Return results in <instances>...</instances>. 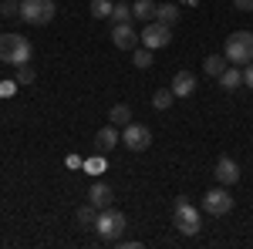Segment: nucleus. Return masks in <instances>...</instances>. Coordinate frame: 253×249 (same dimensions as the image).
Here are the masks:
<instances>
[{
	"mask_svg": "<svg viewBox=\"0 0 253 249\" xmlns=\"http://www.w3.org/2000/svg\"><path fill=\"white\" fill-rule=\"evenodd\" d=\"M172 226L182 232V236H196V232H199V209H196V206L189 202V199H186V195H179V199H175Z\"/></svg>",
	"mask_w": 253,
	"mask_h": 249,
	"instance_id": "f257e3e1",
	"label": "nucleus"
},
{
	"mask_svg": "<svg viewBox=\"0 0 253 249\" xmlns=\"http://www.w3.org/2000/svg\"><path fill=\"white\" fill-rule=\"evenodd\" d=\"M226 61L230 64H250L253 61V34L250 31H236L226 37Z\"/></svg>",
	"mask_w": 253,
	"mask_h": 249,
	"instance_id": "f03ea898",
	"label": "nucleus"
},
{
	"mask_svg": "<svg viewBox=\"0 0 253 249\" xmlns=\"http://www.w3.org/2000/svg\"><path fill=\"white\" fill-rule=\"evenodd\" d=\"M20 20L24 24H51L54 20V0H20Z\"/></svg>",
	"mask_w": 253,
	"mask_h": 249,
	"instance_id": "7ed1b4c3",
	"label": "nucleus"
},
{
	"mask_svg": "<svg viewBox=\"0 0 253 249\" xmlns=\"http://www.w3.org/2000/svg\"><path fill=\"white\" fill-rule=\"evenodd\" d=\"M95 229H98V236L101 239H118L122 232H125V215L118 209H98V215H95Z\"/></svg>",
	"mask_w": 253,
	"mask_h": 249,
	"instance_id": "20e7f679",
	"label": "nucleus"
},
{
	"mask_svg": "<svg viewBox=\"0 0 253 249\" xmlns=\"http://www.w3.org/2000/svg\"><path fill=\"white\" fill-rule=\"evenodd\" d=\"M142 44L149 47V51H159V47H166L169 40H172V24H162V20H152V24H145V31H142Z\"/></svg>",
	"mask_w": 253,
	"mask_h": 249,
	"instance_id": "39448f33",
	"label": "nucleus"
},
{
	"mask_svg": "<svg viewBox=\"0 0 253 249\" xmlns=\"http://www.w3.org/2000/svg\"><path fill=\"white\" fill-rule=\"evenodd\" d=\"M122 145H125L128 152H145V148L152 145V132H149L145 125L128 121V125H125V132H122Z\"/></svg>",
	"mask_w": 253,
	"mask_h": 249,
	"instance_id": "423d86ee",
	"label": "nucleus"
},
{
	"mask_svg": "<svg viewBox=\"0 0 253 249\" xmlns=\"http://www.w3.org/2000/svg\"><path fill=\"white\" fill-rule=\"evenodd\" d=\"M203 209L210 212V215H226V212H233V195L226 192V185L210 189L203 195Z\"/></svg>",
	"mask_w": 253,
	"mask_h": 249,
	"instance_id": "0eeeda50",
	"label": "nucleus"
},
{
	"mask_svg": "<svg viewBox=\"0 0 253 249\" xmlns=\"http://www.w3.org/2000/svg\"><path fill=\"white\" fill-rule=\"evenodd\" d=\"M216 182H219V185H226V189H230V185H233V182H240V165H236L233 158H226V155H223V158H219V162H216Z\"/></svg>",
	"mask_w": 253,
	"mask_h": 249,
	"instance_id": "6e6552de",
	"label": "nucleus"
},
{
	"mask_svg": "<svg viewBox=\"0 0 253 249\" xmlns=\"http://www.w3.org/2000/svg\"><path fill=\"white\" fill-rule=\"evenodd\" d=\"M112 44H115L118 51H132L138 44V34L132 31V24H115V31H112Z\"/></svg>",
	"mask_w": 253,
	"mask_h": 249,
	"instance_id": "1a4fd4ad",
	"label": "nucleus"
},
{
	"mask_svg": "<svg viewBox=\"0 0 253 249\" xmlns=\"http://www.w3.org/2000/svg\"><path fill=\"white\" fill-rule=\"evenodd\" d=\"M172 91H175V98H193L196 74H193V71H179V74L172 77Z\"/></svg>",
	"mask_w": 253,
	"mask_h": 249,
	"instance_id": "9d476101",
	"label": "nucleus"
},
{
	"mask_svg": "<svg viewBox=\"0 0 253 249\" xmlns=\"http://www.w3.org/2000/svg\"><path fill=\"white\" fill-rule=\"evenodd\" d=\"M31 58H34V44L24 37V34H17V47H14L10 64H14V68H20V64H31Z\"/></svg>",
	"mask_w": 253,
	"mask_h": 249,
	"instance_id": "9b49d317",
	"label": "nucleus"
},
{
	"mask_svg": "<svg viewBox=\"0 0 253 249\" xmlns=\"http://www.w3.org/2000/svg\"><path fill=\"white\" fill-rule=\"evenodd\" d=\"M88 202H91L95 209H108V206H112V189H108L105 182H95L91 192H88Z\"/></svg>",
	"mask_w": 253,
	"mask_h": 249,
	"instance_id": "f8f14e48",
	"label": "nucleus"
},
{
	"mask_svg": "<svg viewBox=\"0 0 253 249\" xmlns=\"http://www.w3.org/2000/svg\"><path fill=\"white\" fill-rule=\"evenodd\" d=\"M95 145L101 148V152H112V148H118V145H122V138H118V125H112V128H101V132L95 135Z\"/></svg>",
	"mask_w": 253,
	"mask_h": 249,
	"instance_id": "ddd939ff",
	"label": "nucleus"
},
{
	"mask_svg": "<svg viewBox=\"0 0 253 249\" xmlns=\"http://www.w3.org/2000/svg\"><path fill=\"white\" fill-rule=\"evenodd\" d=\"M156 3H152V0H138L135 7H132V20H142V24H152V20H156Z\"/></svg>",
	"mask_w": 253,
	"mask_h": 249,
	"instance_id": "4468645a",
	"label": "nucleus"
},
{
	"mask_svg": "<svg viewBox=\"0 0 253 249\" xmlns=\"http://www.w3.org/2000/svg\"><path fill=\"white\" fill-rule=\"evenodd\" d=\"M240 84H243V71H240V68H226V71L219 74V88H223V91H236Z\"/></svg>",
	"mask_w": 253,
	"mask_h": 249,
	"instance_id": "2eb2a0df",
	"label": "nucleus"
},
{
	"mask_svg": "<svg viewBox=\"0 0 253 249\" xmlns=\"http://www.w3.org/2000/svg\"><path fill=\"white\" fill-rule=\"evenodd\" d=\"M226 68H230V64H226V54H210V58L203 61V71H206L210 77H219Z\"/></svg>",
	"mask_w": 253,
	"mask_h": 249,
	"instance_id": "dca6fc26",
	"label": "nucleus"
},
{
	"mask_svg": "<svg viewBox=\"0 0 253 249\" xmlns=\"http://www.w3.org/2000/svg\"><path fill=\"white\" fill-rule=\"evenodd\" d=\"M14 47H17V34H0V61H3V64H10Z\"/></svg>",
	"mask_w": 253,
	"mask_h": 249,
	"instance_id": "f3484780",
	"label": "nucleus"
},
{
	"mask_svg": "<svg viewBox=\"0 0 253 249\" xmlns=\"http://www.w3.org/2000/svg\"><path fill=\"white\" fill-rule=\"evenodd\" d=\"M108 121H112V125H122V128H125V125L132 121V108H128V105H115V108L108 111Z\"/></svg>",
	"mask_w": 253,
	"mask_h": 249,
	"instance_id": "a211bd4d",
	"label": "nucleus"
},
{
	"mask_svg": "<svg viewBox=\"0 0 253 249\" xmlns=\"http://www.w3.org/2000/svg\"><path fill=\"white\" fill-rule=\"evenodd\" d=\"M172 98H175V91H172V88H159L156 95H152V105H156L159 111H166V108L172 105Z\"/></svg>",
	"mask_w": 253,
	"mask_h": 249,
	"instance_id": "6ab92c4d",
	"label": "nucleus"
},
{
	"mask_svg": "<svg viewBox=\"0 0 253 249\" xmlns=\"http://www.w3.org/2000/svg\"><path fill=\"white\" fill-rule=\"evenodd\" d=\"M156 20H162V24H175L179 20V7L175 3H162L156 10Z\"/></svg>",
	"mask_w": 253,
	"mask_h": 249,
	"instance_id": "aec40b11",
	"label": "nucleus"
},
{
	"mask_svg": "<svg viewBox=\"0 0 253 249\" xmlns=\"http://www.w3.org/2000/svg\"><path fill=\"white\" fill-rule=\"evenodd\" d=\"M132 64H135L138 71H149V68H152V51H149V47H138L135 54H132Z\"/></svg>",
	"mask_w": 253,
	"mask_h": 249,
	"instance_id": "412c9836",
	"label": "nucleus"
},
{
	"mask_svg": "<svg viewBox=\"0 0 253 249\" xmlns=\"http://www.w3.org/2000/svg\"><path fill=\"white\" fill-rule=\"evenodd\" d=\"M112 20H115V24H128V20H132V7L118 0L115 7H112Z\"/></svg>",
	"mask_w": 253,
	"mask_h": 249,
	"instance_id": "4be33fe9",
	"label": "nucleus"
},
{
	"mask_svg": "<svg viewBox=\"0 0 253 249\" xmlns=\"http://www.w3.org/2000/svg\"><path fill=\"white\" fill-rule=\"evenodd\" d=\"M112 7H115L112 0H91L88 10H91V17H112Z\"/></svg>",
	"mask_w": 253,
	"mask_h": 249,
	"instance_id": "5701e85b",
	"label": "nucleus"
},
{
	"mask_svg": "<svg viewBox=\"0 0 253 249\" xmlns=\"http://www.w3.org/2000/svg\"><path fill=\"white\" fill-rule=\"evenodd\" d=\"M95 215H98V209L88 202V206H81V209H78V222L88 229V226H95Z\"/></svg>",
	"mask_w": 253,
	"mask_h": 249,
	"instance_id": "b1692460",
	"label": "nucleus"
},
{
	"mask_svg": "<svg viewBox=\"0 0 253 249\" xmlns=\"http://www.w3.org/2000/svg\"><path fill=\"white\" fill-rule=\"evenodd\" d=\"M0 17H20V3L17 0H0Z\"/></svg>",
	"mask_w": 253,
	"mask_h": 249,
	"instance_id": "393cba45",
	"label": "nucleus"
},
{
	"mask_svg": "<svg viewBox=\"0 0 253 249\" xmlns=\"http://www.w3.org/2000/svg\"><path fill=\"white\" fill-rule=\"evenodd\" d=\"M34 81V68L31 64H20L17 68V84H31Z\"/></svg>",
	"mask_w": 253,
	"mask_h": 249,
	"instance_id": "a878e982",
	"label": "nucleus"
},
{
	"mask_svg": "<svg viewBox=\"0 0 253 249\" xmlns=\"http://www.w3.org/2000/svg\"><path fill=\"white\" fill-rule=\"evenodd\" d=\"M17 95V81H0V98Z\"/></svg>",
	"mask_w": 253,
	"mask_h": 249,
	"instance_id": "bb28decb",
	"label": "nucleus"
},
{
	"mask_svg": "<svg viewBox=\"0 0 253 249\" xmlns=\"http://www.w3.org/2000/svg\"><path fill=\"white\" fill-rule=\"evenodd\" d=\"M243 84L253 88V61H250V64H243Z\"/></svg>",
	"mask_w": 253,
	"mask_h": 249,
	"instance_id": "cd10ccee",
	"label": "nucleus"
},
{
	"mask_svg": "<svg viewBox=\"0 0 253 249\" xmlns=\"http://www.w3.org/2000/svg\"><path fill=\"white\" fill-rule=\"evenodd\" d=\"M233 7H236V10H243V14H250V10H253V0H233Z\"/></svg>",
	"mask_w": 253,
	"mask_h": 249,
	"instance_id": "c85d7f7f",
	"label": "nucleus"
},
{
	"mask_svg": "<svg viewBox=\"0 0 253 249\" xmlns=\"http://www.w3.org/2000/svg\"><path fill=\"white\" fill-rule=\"evenodd\" d=\"M101 165H105L101 158H91V162H84V169H88V172H101Z\"/></svg>",
	"mask_w": 253,
	"mask_h": 249,
	"instance_id": "c756f323",
	"label": "nucleus"
}]
</instances>
